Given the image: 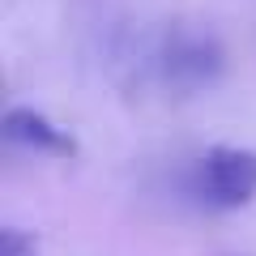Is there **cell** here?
<instances>
[{"label": "cell", "mask_w": 256, "mask_h": 256, "mask_svg": "<svg viewBox=\"0 0 256 256\" xmlns=\"http://www.w3.org/2000/svg\"><path fill=\"white\" fill-rule=\"evenodd\" d=\"M4 141L30 154H47V158H73L77 141L68 128H60L56 120H47L34 107H9L4 111Z\"/></svg>", "instance_id": "obj_3"}, {"label": "cell", "mask_w": 256, "mask_h": 256, "mask_svg": "<svg viewBox=\"0 0 256 256\" xmlns=\"http://www.w3.org/2000/svg\"><path fill=\"white\" fill-rule=\"evenodd\" d=\"M162 73L180 90H201L222 73V47L210 34H175L162 56Z\"/></svg>", "instance_id": "obj_2"}, {"label": "cell", "mask_w": 256, "mask_h": 256, "mask_svg": "<svg viewBox=\"0 0 256 256\" xmlns=\"http://www.w3.org/2000/svg\"><path fill=\"white\" fill-rule=\"evenodd\" d=\"M184 192L192 205L214 214H230L256 201V150L244 146H210L201 158H192L184 175Z\"/></svg>", "instance_id": "obj_1"}, {"label": "cell", "mask_w": 256, "mask_h": 256, "mask_svg": "<svg viewBox=\"0 0 256 256\" xmlns=\"http://www.w3.org/2000/svg\"><path fill=\"white\" fill-rule=\"evenodd\" d=\"M38 252V239L22 226H4L0 230V256H34Z\"/></svg>", "instance_id": "obj_4"}]
</instances>
